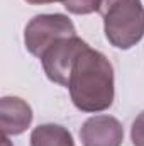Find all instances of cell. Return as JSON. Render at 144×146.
Returning a JSON list of instances; mask_svg holds the SVG:
<instances>
[{"instance_id": "cell-1", "label": "cell", "mask_w": 144, "mask_h": 146, "mask_svg": "<svg viewBox=\"0 0 144 146\" xmlns=\"http://www.w3.org/2000/svg\"><path fill=\"white\" fill-rule=\"evenodd\" d=\"M73 106L81 112L107 110L115 95L114 68L108 58L87 46L75 60L68 80Z\"/></svg>"}, {"instance_id": "cell-2", "label": "cell", "mask_w": 144, "mask_h": 146, "mask_svg": "<svg viewBox=\"0 0 144 146\" xmlns=\"http://www.w3.org/2000/svg\"><path fill=\"white\" fill-rule=\"evenodd\" d=\"M107 41L117 49H131L144 37L141 0H102L98 9Z\"/></svg>"}, {"instance_id": "cell-3", "label": "cell", "mask_w": 144, "mask_h": 146, "mask_svg": "<svg viewBox=\"0 0 144 146\" xmlns=\"http://www.w3.org/2000/svg\"><path fill=\"white\" fill-rule=\"evenodd\" d=\"M71 36H76V29L68 15L41 14L27 22L24 29V44L31 54L41 58L53 42Z\"/></svg>"}, {"instance_id": "cell-4", "label": "cell", "mask_w": 144, "mask_h": 146, "mask_svg": "<svg viewBox=\"0 0 144 146\" xmlns=\"http://www.w3.org/2000/svg\"><path fill=\"white\" fill-rule=\"evenodd\" d=\"M88 44L78 36L71 37H61L56 42H53L44 54L39 58L42 63V68L46 76L63 87H68L71 66L76 60V56L87 48Z\"/></svg>"}, {"instance_id": "cell-5", "label": "cell", "mask_w": 144, "mask_h": 146, "mask_svg": "<svg viewBox=\"0 0 144 146\" xmlns=\"http://www.w3.org/2000/svg\"><path fill=\"white\" fill-rule=\"evenodd\" d=\"M80 141L83 146H120L124 127L112 115H93L83 122Z\"/></svg>"}, {"instance_id": "cell-6", "label": "cell", "mask_w": 144, "mask_h": 146, "mask_svg": "<svg viewBox=\"0 0 144 146\" xmlns=\"http://www.w3.org/2000/svg\"><path fill=\"white\" fill-rule=\"evenodd\" d=\"M32 122V109L20 97L0 99V127L3 136H17L27 131Z\"/></svg>"}, {"instance_id": "cell-7", "label": "cell", "mask_w": 144, "mask_h": 146, "mask_svg": "<svg viewBox=\"0 0 144 146\" xmlns=\"http://www.w3.org/2000/svg\"><path fill=\"white\" fill-rule=\"evenodd\" d=\"M31 146H75L71 133L59 124H41L31 133Z\"/></svg>"}, {"instance_id": "cell-8", "label": "cell", "mask_w": 144, "mask_h": 146, "mask_svg": "<svg viewBox=\"0 0 144 146\" xmlns=\"http://www.w3.org/2000/svg\"><path fill=\"white\" fill-rule=\"evenodd\" d=\"M102 0H70L65 3V9L70 14L76 15H88L93 12H98Z\"/></svg>"}, {"instance_id": "cell-9", "label": "cell", "mask_w": 144, "mask_h": 146, "mask_svg": "<svg viewBox=\"0 0 144 146\" xmlns=\"http://www.w3.org/2000/svg\"><path fill=\"white\" fill-rule=\"evenodd\" d=\"M131 139H132V145L134 146H144V110L132 122Z\"/></svg>"}, {"instance_id": "cell-10", "label": "cell", "mask_w": 144, "mask_h": 146, "mask_svg": "<svg viewBox=\"0 0 144 146\" xmlns=\"http://www.w3.org/2000/svg\"><path fill=\"white\" fill-rule=\"evenodd\" d=\"M24 2H27V3H31V5H48V3L61 2V3L65 5V3H66V2H70V0H24Z\"/></svg>"}]
</instances>
